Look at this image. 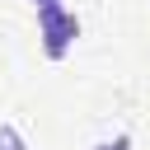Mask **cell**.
<instances>
[{
  "mask_svg": "<svg viewBox=\"0 0 150 150\" xmlns=\"http://www.w3.org/2000/svg\"><path fill=\"white\" fill-rule=\"evenodd\" d=\"M75 38H80V14L75 9H66L61 0L38 5V42H42L47 61H66L70 47H75Z\"/></svg>",
  "mask_w": 150,
  "mask_h": 150,
  "instance_id": "1",
  "label": "cell"
},
{
  "mask_svg": "<svg viewBox=\"0 0 150 150\" xmlns=\"http://www.w3.org/2000/svg\"><path fill=\"white\" fill-rule=\"evenodd\" d=\"M0 150H33V145H28V136L14 122H0Z\"/></svg>",
  "mask_w": 150,
  "mask_h": 150,
  "instance_id": "2",
  "label": "cell"
},
{
  "mask_svg": "<svg viewBox=\"0 0 150 150\" xmlns=\"http://www.w3.org/2000/svg\"><path fill=\"white\" fill-rule=\"evenodd\" d=\"M94 150H131V136H127V131H117V136H108V141H98Z\"/></svg>",
  "mask_w": 150,
  "mask_h": 150,
  "instance_id": "3",
  "label": "cell"
},
{
  "mask_svg": "<svg viewBox=\"0 0 150 150\" xmlns=\"http://www.w3.org/2000/svg\"><path fill=\"white\" fill-rule=\"evenodd\" d=\"M38 5H52V0H33V9H38Z\"/></svg>",
  "mask_w": 150,
  "mask_h": 150,
  "instance_id": "4",
  "label": "cell"
}]
</instances>
